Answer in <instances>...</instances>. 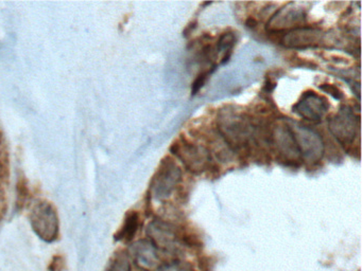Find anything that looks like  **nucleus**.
Wrapping results in <instances>:
<instances>
[{
    "instance_id": "3",
    "label": "nucleus",
    "mask_w": 362,
    "mask_h": 271,
    "mask_svg": "<svg viewBox=\"0 0 362 271\" xmlns=\"http://www.w3.org/2000/svg\"><path fill=\"white\" fill-rule=\"evenodd\" d=\"M147 234L150 241L158 250L173 251L177 248V234L175 227L171 226L170 224H167L162 220H154L148 226Z\"/></svg>"
},
{
    "instance_id": "9",
    "label": "nucleus",
    "mask_w": 362,
    "mask_h": 271,
    "mask_svg": "<svg viewBox=\"0 0 362 271\" xmlns=\"http://www.w3.org/2000/svg\"><path fill=\"white\" fill-rule=\"evenodd\" d=\"M257 20H256L255 18H253V17H250V18H247V23H245V25H247L249 28H254L257 25Z\"/></svg>"
},
{
    "instance_id": "8",
    "label": "nucleus",
    "mask_w": 362,
    "mask_h": 271,
    "mask_svg": "<svg viewBox=\"0 0 362 271\" xmlns=\"http://www.w3.org/2000/svg\"><path fill=\"white\" fill-rule=\"evenodd\" d=\"M322 90L326 91V92L330 93L332 97H336V99H341L342 97V92L337 88L336 86H332V85L326 84L321 86Z\"/></svg>"
},
{
    "instance_id": "5",
    "label": "nucleus",
    "mask_w": 362,
    "mask_h": 271,
    "mask_svg": "<svg viewBox=\"0 0 362 271\" xmlns=\"http://www.w3.org/2000/svg\"><path fill=\"white\" fill-rule=\"evenodd\" d=\"M156 271H194L189 265L186 263L173 262L160 264Z\"/></svg>"
},
{
    "instance_id": "7",
    "label": "nucleus",
    "mask_w": 362,
    "mask_h": 271,
    "mask_svg": "<svg viewBox=\"0 0 362 271\" xmlns=\"http://www.w3.org/2000/svg\"><path fill=\"white\" fill-rule=\"evenodd\" d=\"M211 73V71L203 72L201 73L198 78L194 80V84H192V95H196L201 88H202L203 85L205 84V80H206L207 76Z\"/></svg>"
},
{
    "instance_id": "2",
    "label": "nucleus",
    "mask_w": 362,
    "mask_h": 271,
    "mask_svg": "<svg viewBox=\"0 0 362 271\" xmlns=\"http://www.w3.org/2000/svg\"><path fill=\"white\" fill-rule=\"evenodd\" d=\"M129 255L143 271H156L160 266L158 249L150 241H139L131 245Z\"/></svg>"
},
{
    "instance_id": "4",
    "label": "nucleus",
    "mask_w": 362,
    "mask_h": 271,
    "mask_svg": "<svg viewBox=\"0 0 362 271\" xmlns=\"http://www.w3.org/2000/svg\"><path fill=\"white\" fill-rule=\"evenodd\" d=\"M139 216L136 212H131L124 220V226L115 235L117 241H130L139 230Z\"/></svg>"
},
{
    "instance_id": "1",
    "label": "nucleus",
    "mask_w": 362,
    "mask_h": 271,
    "mask_svg": "<svg viewBox=\"0 0 362 271\" xmlns=\"http://www.w3.org/2000/svg\"><path fill=\"white\" fill-rule=\"evenodd\" d=\"M31 224L33 231L43 241L50 243L58 236L59 219L56 210L47 201L35 203L31 211Z\"/></svg>"
},
{
    "instance_id": "6",
    "label": "nucleus",
    "mask_w": 362,
    "mask_h": 271,
    "mask_svg": "<svg viewBox=\"0 0 362 271\" xmlns=\"http://www.w3.org/2000/svg\"><path fill=\"white\" fill-rule=\"evenodd\" d=\"M109 271H131V263L128 256L119 255L112 263Z\"/></svg>"
}]
</instances>
